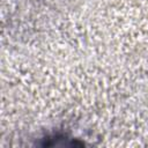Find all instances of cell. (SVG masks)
<instances>
[{
	"mask_svg": "<svg viewBox=\"0 0 148 148\" xmlns=\"http://www.w3.org/2000/svg\"><path fill=\"white\" fill-rule=\"evenodd\" d=\"M83 143L67 136L66 134H51L43 139L42 146L44 147H71V146H82Z\"/></svg>",
	"mask_w": 148,
	"mask_h": 148,
	"instance_id": "obj_1",
	"label": "cell"
}]
</instances>
